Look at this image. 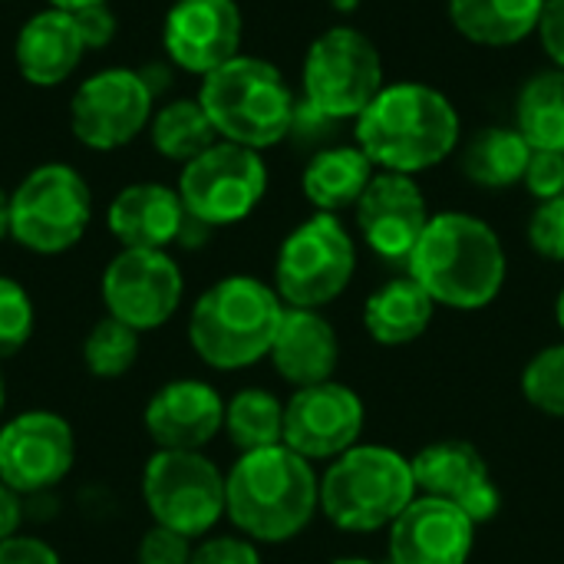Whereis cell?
Returning a JSON list of instances; mask_svg holds the SVG:
<instances>
[{"mask_svg": "<svg viewBox=\"0 0 564 564\" xmlns=\"http://www.w3.org/2000/svg\"><path fill=\"white\" fill-rule=\"evenodd\" d=\"M321 512V476L284 443L238 453L225 473V519L254 545L294 542Z\"/></svg>", "mask_w": 564, "mask_h": 564, "instance_id": "6da1fadb", "label": "cell"}, {"mask_svg": "<svg viewBox=\"0 0 564 564\" xmlns=\"http://www.w3.org/2000/svg\"><path fill=\"white\" fill-rule=\"evenodd\" d=\"M406 274L436 307L469 314L489 307L502 294L509 258L489 221L469 212H440L413 248Z\"/></svg>", "mask_w": 564, "mask_h": 564, "instance_id": "7a4b0ae2", "label": "cell"}, {"mask_svg": "<svg viewBox=\"0 0 564 564\" xmlns=\"http://www.w3.org/2000/svg\"><path fill=\"white\" fill-rule=\"evenodd\" d=\"M357 145L380 172L416 175L446 162L459 145V112L426 83H393L354 119Z\"/></svg>", "mask_w": 564, "mask_h": 564, "instance_id": "3957f363", "label": "cell"}, {"mask_svg": "<svg viewBox=\"0 0 564 564\" xmlns=\"http://www.w3.org/2000/svg\"><path fill=\"white\" fill-rule=\"evenodd\" d=\"M284 311L274 284L251 274H228L192 304L188 344L218 373L248 370L271 354Z\"/></svg>", "mask_w": 564, "mask_h": 564, "instance_id": "277c9868", "label": "cell"}, {"mask_svg": "<svg viewBox=\"0 0 564 564\" xmlns=\"http://www.w3.org/2000/svg\"><path fill=\"white\" fill-rule=\"evenodd\" d=\"M416 496L413 466L393 446L357 443L321 473V516L350 535L390 529Z\"/></svg>", "mask_w": 564, "mask_h": 564, "instance_id": "5b68a950", "label": "cell"}, {"mask_svg": "<svg viewBox=\"0 0 564 564\" xmlns=\"http://www.w3.org/2000/svg\"><path fill=\"white\" fill-rule=\"evenodd\" d=\"M198 102L218 139L264 152L288 139L297 96L274 63L238 53L215 73L202 76Z\"/></svg>", "mask_w": 564, "mask_h": 564, "instance_id": "8992f818", "label": "cell"}, {"mask_svg": "<svg viewBox=\"0 0 564 564\" xmlns=\"http://www.w3.org/2000/svg\"><path fill=\"white\" fill-rule=\"evenodd\" d=\"M357 245L337 215L314 212L278 248L274 291L284 307L324 311L354 281Z\"/></svg>", "mask_w": 564, "mask_h": 564, "instance_id": "52a82bcc", "label": "cell"}, {"mask_svg": "<svg viewBox=\"0 0 564 564\" xmlns=\"http://www.w3.org/2000/svg\"><path fill=\"white\" fill-rule=\"evenodd\" d=\"M93 221V192L66 162L36 165L10 192V238L33 254L76 248Z\"/></svg>", "mask_w": 564, "mask_h": 564, "instance_id": "ba28073f", "label": "cell"}, {"mask_svg": "<svg viewBox=\"0 0 564 564\" xmlns=\"http://www.w3.org/2000/svg\"><path fill=\"white\" fill-rule=\"evenodd\" d=\"M142 502L152 525L205 539L225 519V473L205 453L155 449L142 469Z\"/></svg>", "mask_w": 564, "mask_h": 564, "instance_id": "9c48e42d", "label": "cell"}, {"mask_svg": "<svg viewBox=\"0 0 564 564\" xmlns=\"http://www.w3.org/2000/svg\"><path fill=\"white\" fill-rule=\"evenodd\" d=\"M304 99L337 122L357 119L387 86L383 56L357 26L324 30L304 56Z\"/></svg>", "mask_w": 564, "mask_h": 564, "instance_id": "30bf717a", "label": "cell"}, {"mask_svg": "<svg viewBox=\"0 0 564 564\" xmlns=\"http://www.w3.org/2000/svg\"><path fill=\"white\" fill-rule=\"evenodd\" d=\"M268 192V165L261 152L218 139L212 149L182 165L178 195L192 218L208 228L245 221Z\"/></svg>", "mask_w": 564, "mask_h": 564, "instance_id": "8fae6325", "label": "cell"}, {"mask_svg": "<svg viewBox=\"0 0 564 564\" xmlns=\"http://www.w3.org/2000/svg\"><path fill=\"white\" fill-rule=\"evenodd\" d=\"M155 116V93L145 86L139 69L109 66L79 83L69 102L73 135L96 152L129 145L149 129Z\"/></svg>", "mask_w": 564, "mask_h": 564, "instance_id": "7c38bea8", "label": "cell"}, {"mask_svg": "<svg viewBox=\"0 0 564 564\" xmlns=\"http://www.w3.org/2000/svg\"><path fill=\"white\" fill-rule=\"evenodd\" d=\"M99 291L109 317L139 334H149L165 327L178 314L185 278L169 251L122 248L106 264Z\"/></svg>", "mask_w": 564, "mask_h": 564, "instance_id": "4fadbf2b", "label": "cell"}, {"mask_svg": "<svg viewBox=\"0 0 564 564\" xmlns=\"http://www.w3.org/2000/svg\"><path fill=\"white\" fill-rule=\"evenodd\" d=\"M76 463V433L53 410H23L0 426V479L23 499L53 492Z\"/></svg>", "mask_w": 564, "mask_h": 564, "instance_id": "5bb4252c", "label": "cell"}, {"mask_svg": "<svg viewBox=\"0 0 564 564\" xmlns=\"http://www.w3.org/2000/svg\"><path fill=\"white\" fill-rule=\"evenodd\" d=\"M367 426L360 393L340 380L301 387L284 403V446L311 463H330L354 449Z\"/></svg>", "mask_w": 564, "mask_h": 564, "instance_id": "9a60e30c", "label": "cell"}, {"mask_svg": "<svg viewBox=\"0 0 564 564\" xmlns=\"http://www.w3.org/2000/svg\"><path fill=\"white\" fill-rule=\"evenodd\" d=\"M410 466L420 496H433L459 506L476 525H486L502 512V489L492 479L486 456L473 443L466 440L430 443L410 459Z\"/></svg>", "mask_w": 564, "mask_h": 564, "instance_id": "2e32d148", "label": "cell"}, {"mask_svg": "<svg viewBox=\"0 0 564 564\" xmlns=\"http://www.w3.org/2000/svg\"><path fill=\"white\" fill-rule=\"evenodd\" d=\"M245 20L235 0H175L162 23L169 59L195 76H208L241 53Z\"/></svg>", "mask_w": 564, "mask_h": 564, "instance_id": "e0dca14e", "label": "cell"}, {"mask_svg": "<svg viewBox=\"0 0 564 564\" xmlns=\"http://www.w3.org/2000/svg\"><path fill=\"white\" fill-rule=\"evenodd\" d=\"M354 212L364 245L390 264L410 261L433 218L423 188L400 172H377Z\"/></svg>", "mask_w": 564, "mask_h": 564, "instance_id": "ac0fdd59", "label": "cell"}, {"mask_svg": "<svg viewBox=\"0 0 564 564\" xmlns=\"http://www.w3.org/2000/svg\"><path fill=\"white\" fill-rule=\"evenodd\" d=\"M476 529L459 506L416 496L387 529V564H469Z\"/></svg>", "mask_w": 564, "mask_h": 564, "instance_id": "d6986e66", "label": "cell"}, {"mask_svg": "<svg viewBox=\"0 0 564 564\" xmlns=\"http://www.w3.org/2000/svg\"><path fill=\"white\" fill-rule=\"evenodd\" d=\"M142 426L155 449L202 453L225 430V397L208 380H169L149 397Z\"/></svg>", "mask_w": 564, "mask_h": 564, "instance_id": "ffe728a7", "label": "cell"}, {"mask_svg": "<svg viewBox=\"0 0 564 564\" xmlns=\"http://www.w3.org/2000/svg\"><path fill=\"white\" fill-rule=\"evenodd\" d=\"M268 360H271L274 373L294 390L327 383V380H334V373L340 367L337 327L324 317V311L288 307Z\"/></svg>", "mask_w": 564, "mask_h": 564, "instance_id": "44dd1931", "label": "cell"}, {"mask_svg": "<svg viewBox=\"0 0 564 564\" xmlns=\"http://www.w3.org/2000/svg\"><path fill=\"white\" fill-rule=\"evenodd\" d=\"M188 212L182 205L178 188L159 182H135L122 188L106 212V225L122 248H149L165 251L178 241Z\"/></svg>", "mask_w": 564, "mask_h": 564, "instance_id": "7402d4cb", "label": "cell"}, {"mask_svg": "<svg viewBox=\"0 0 564 564\" xmlns=\"http://www.w3.org/2000/svg\"><path fill=\"white\" fill-rule=\"evenodd\" d=\"M86 43L76 30V20L69 10L59 7H46L40 13H33L13 43V59L20 76L30 86H59L66 83L76 66L83 63Z\"/></svg>", "mask_w": 564, "mask_h": 564, "instance_id": "603a6c76", "label": "cell"}, {"mask_svg": "<svg viewBox=\"0 0 564 564\" xmlns=\"http://www.w3.org/2000/svg\"><path fill=\"white\" fill-rule=\"evenodd\" d=\"M373 175H377V165L357 142L354 145H327L307 159L301 188H304V198L317 212L340 215L347 208H357V202L364 198Z\"/></svg>", "mask_w": 564, "mask_h": 564, "instance_id": "cb8c5ba5", "label": "cell"}, {"mask_svg": "<svg viewBox=\"0 0 564 564\" xmlns=\"http://www.w3.org/2000/svg\"><path fill=\"white\" fill-rule=\"evenodd\" d=\"M433 297L410 278H390L364 301V330L377 347H406L433 324Z\"/></svg>", "mask_w": 564, "mask_h": 564, "instance_id": "d4e9b609", "label": "cell"}, {"mask_svg": "<svg viewBox=\"0 0 564 564\" xmlns=\"http://www.w3.org/2000/svg\"><path fill=\"white\" fill-rule=\"evenodd\" d=\"M545 0H449V23L479 46H516L539 30Z\"/></svg>", "mask_w": 564, "mask_h": 564, "instance_id": "484cf974", "label": "cell"}, {"mask_svg": "<svg viewBox=\"0 0 564 564\" xmlns=\"http://www.w3.org/2000/svg\"><path fill=\"white\" fill-rule=\"evenodd\" d=\"M532 159V145L522 139L519 129L509 126H489L476 132L463 149V175L489 192L512 188L525 178Z\"/></svg>", "mask_w": 564, "mask_h": 564, "instance_id": "4316f807", "label": "cell"}, {"mask_svg": "<svg viewBox=\"0 0 564 564\" xmlns=\"http://www.w3.org/2000/svg\"><path fill=\"white\" fill-rule=\"evenodd\" d=\"M516 129L532 149L564 152V69L552 66L525 79L516 102Z\"/></svg>", "mask_w": 564, "mask_h": 564, "instance_id": "83f0119b", "label": "cell"}, {"mask_svg": "<svg viewBox=\"0 0 564 564\" xmlns=\"http://www.w3.org/2000/svg\"><path fill=\"white\" fill-rule=\"evenodd\" d=\"M238 453H254L284 443V403L264 387H245L225 400V430Z\"/></svg>", "mask_w": 564, "mask_h": 564, "instance_id": "f1b7e54d", "label": "cell"}, {"mask_svg": "<svg viewBox=\"0 0 564 564\" xmlns=\"http://www.w3.org/2000/svg\"><path fill=\"white\" fill-rule=\"evenodd\" d=\"M149 135L155 152L178 165L192 162L195 155L218 142V132L198 99H172L162 109H155Z\"/></svg>", "mask_w": 564, "mask_h": 564, "instance_id": "f546056e", "label": "cell"}, {"mask_svg": "<svg viewBox=\"0 0 564 564\" xmlns=\"http://www.w3.org/2000/svg\"><path fill=\"white\" fill-rule=\"evenodd\" d=\"M139 347H142V334L106 314L89 327L83 340V367L96 380H119L135 367Z\"/></svg>", "mask_w": 564, "mask_h": 564, "instance_id": "4dcf8cb0", "label": "cell"}, {"mask_svg": "<svg viewBox=\"0 0 564 564\" xmlns=\"http://www.w3.org/2000/svg\"><path fill=\"white\" fill-rule=\"evenodd\" d=\"M522 397L532 410L564 420V340L542 347L522 370Z\"/></svg>", "mask_w": 564, "mask_h": 564, "instance_id": "1f68e13d", "label": "cell"}, {"mask_svg": "<svg viewBox=\"0 0 564 564\" xmlns=\"http://www.w3.org/2000/svg\"><path fill=\"white\" fill-rule=\"evenodd\" d=\"M33 327H36V307L30 291L20 281L0 274V357L20 354L30 344Z\"/></svg>", "mask_w": 564, "mask_h": 564, "instance_id": "d6a6232c", "label": "cell"}, {"mask_svg": "<svg viewBox=\"0 0 564 564\" xmlns=\"http://www.w3.org/2000/svg\"><path fill=\"white\" fill-rule=\"evenodd\" d=\"M529 248L545 261H564V195L539 202L529 218Z\"/></svg>", "mask_w": 564, "mask_h": 564, "instance_id": "836d02e7", "label": "cell"}, {"mask_svg": "<svg viewBox=\"0 0 564 564\" xmlns=\"http://www.w3.org/2000/svg\"><path fill=\"white\" fill-rule=\"evenodd\" d=\"M337 132H340V122H337V119H330L327 112H321L317 106H311L304 96L297 99L288 139H294L297 145H311L314 152H321V149H327V145H337V142H334Z\"/></svg>", "mask_w": 564, "mask_h": 564, "instance_id": "e575fe53", "label": "cell"}, {"mask_svg": "<svg viewBox=\"0 0 564 564\" xmlns=\"http://www.w3.org/2000/svg\"><path fill=\"white\" fill-rule=\"evenodd\" d=\"M522 185L529 188V195L535 202H549V198L564 195V152L532 149V159H529Z\"/></svg>", "mask_w": 564, "mask_h": 564, "instance_id": "d590c367", "label": "cell"}, {"mask_svg": "<svg viewBox=\"0 0 564 564\" xmlns=\"http://www.w3.org/2000/svg\"><path fill=\"white\" fill-rule=\"evenodd\" d=\"M192 552H195L192 539H185V535H178L172 529L152 525L142 535L135 558H139V564H188L192 562Z\"/></svg>", "mask_w": 564, "mask_h": 564, "instance_id": "8d00e7d4", "label": "cell"}, {"mask_svg": "<svg viewBox=\"0 0 564 564\" xmlns=\"http://www.w3.org/2000/svg\"><path fill=\"white\" fill-rule=\"evenodd\" d=\"M188 564H264L261 552L245 535H212L195 545Z\"/></svg>", "mask_w": 564, "mask_h": 564, "instance_id": "74e56055", "label": "cell"}, {"mask_svg": "<svg viewBox=\"0 0 564 564\" xmlns=\"http://www.w3.org/2000/svg\"><path fill=\"white\" fill-rule=\"evenodd\" d=\"M73 20H76V30L83 36L86 50L109 46L116 36V13L109 10V3H93V7L73 10Z\"/></svg>", "mask_w": 564, "mask_h": 564, "instance_id": "f35d334b", "label": "cell"}, {"mask_svg": "<svg viewBox=\"0 0 564 564\" xmlns=\"http://www.w3.org/2000/svg\"><path fill=\"white\" fill-rule=\"evenodd\" d=\"M0 564H63L59 552L33 535H13L0 542Z\"/></svg>", "mask_w": 564, "mask_h": 564, "instance_id": "ab89813d", "label": "cell"}, {"mask_svg": "<svg viewBox=\"0 0 564 564\" xmlns=\"http://www.w3.org/2000/svg\"><path fill=\"white\" fill-rule=\"evenodd\" d=\"M539 40L549 59L564 69V0H545L542 17H539Z\"/></svg>", "mask_w": 564, "mask_h": 564, "instance_id": "60d3db41", "label": "cell"}, {"mask_svg": "<svg viewBox=\"0 0 564 564\" xmlns=\"http://www.w3.org/2000/svg\"><path fill=\"white\" fill-rule=\"evenodd\" d=\"M23 519H26L23 496H20V492H13V489L0 479V542H3V539L20 535Z\"/></svg>", "mask_w": 564, "mask_h": 564, "instance_id": "b9f144b4", "label": "cell"}, {"mask_svg": "<svg viewBox=\"0 0 564 564\" xmlns=\"http://www.w3.org/2000/svg\"><path fill=\"white\" fill-rule=\"evenodd\" d=\"M212 231L215 228H208L205 221H198V218H185V225H182V231H178V241L175 245H182L185 251H198V248H205L208 245V238H212Z\"/></svg>", "mask_w": 564, "mask_h": 564, "instance_id": "7bdbcfd3", "label": "cell"}, {"mask_svg": "<svg viewBox=\"0 0 564 564\" xmlns=\"http://www.w3.org/2000/svg\"><path fill=\"white\" fill-rule=\"evenodd\" d=\"M139 73H142L145 86H149V89H152L155 96H159V93H162V89L169 86V69H165V66H155V63H152V66H142Z\"/></svg>", "mask_w": 564, "mask_h": 564, "instance_id": "ee69618b", "label": "cell"}, {"mask_svg": "<svg viewBox=\"0 0 564 564\" xmlns=\"http://www.w3.org/2000/svg\"><path fill=\"white\" fill-rule=\"evenodd\" d=\"M10 238V192L0 188V241Z\"/></svg>", "mask_w": 564, "mask_h": 564, "instance_id": "f6af8a7d", "label": "cell"}, {"mask_svg": "<svg viewBox=\"0 0 564 564\" xmlns=\"http://www.w3.org/2000/svg\"><path fill=\"white\" fill-rule=\"evenodd\" d=\"M93 3H109V0H50V7H59V10H83V7H93Z\"/></svg>", "mask_w": 564, "mask_h": 564, "instance_id": "bcb514c9", "label": "cell"}, {"mask_svg": "<svg viewBox=\"0 0 564 564\" xmlns=\"http://www.w3.org/2000/svg\"><path fill=\"white\" fill-rule=\"evenodd\" d=\"M337 13H354L360 7V0H327Z\"/></svg>", "mask_w": 564, "mask_h": 564, "instance_id": "7dc6e473", "label": "cell"}, {"mask_svg": "<svg viewBox=\"0 0 564 564\" xmlns=\"http://www.w3.org/2000/svg\"><path fill=\"white\" fill-rule=\"evenodd\" d=\"M555 324H558V330L564 334V288L558 291V297H555Z\"/></svg>", "mask_w": 564, "mask_h": 564, "instance_id": "c3c4849f", "label": "cell"}, {"mask_svg": "<svg viewBox=\"0 0 564 564\" xmlns=\"http://www.w3.org/2000/svg\"><path fill=\"white\" fill-rule=\"evenodd\" d=\"M327 564H380L373 562V558H360V555H347V558H334V562Z\"/></svg>", "mask_w": 564, "mask_h": 564, "instance_id": "681fc988", "label": "cell"}, {"mask_svg": "<svg viewBox=\"0 0 564 564\" xmlns=\"http://www.w3.org/2000/svg\"><path fill=\"white\" fill-rule=\"evenodd\" d=\"M3 406H7V380H3V370H0V416H3Z\"/></svg>", "mask_w": 564, "mask_h": 564, "instance_id": "f907efd6", "label": "cell"}]
</instances>
